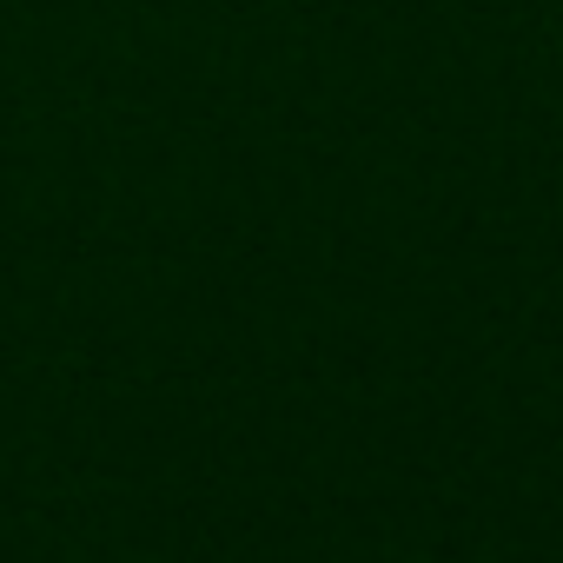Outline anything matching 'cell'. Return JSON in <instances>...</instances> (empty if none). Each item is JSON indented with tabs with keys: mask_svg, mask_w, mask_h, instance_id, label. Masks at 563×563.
Wrapping results in <instances>:
<instances>
[]
</instances>
